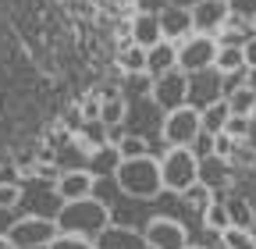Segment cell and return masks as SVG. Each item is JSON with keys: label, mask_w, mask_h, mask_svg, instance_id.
Listing matches in <instances>:
<instances>
[{"label": "cell", "mask_w": 256, "mask_h": 249, "mask_svg": "<svg viewBox=\"0 0 256 249\" xmlns=\"http://www.w3.org/2000/svg\"><path fill=\"white\" fill-rule=\"evenodd\" d=\"M114 224V214L104 200H75V203H64L60 214H57V232L64 235H82V238H100L107 228Z\"/></svg>", "instance_id": "6da1fadb"}, {"label": "cell", "mask_w": 256, "mask_h": 249, "mask_svg": "<svg viewBox=\"0 0 256 249\" xmlns=\"http://www.w3.org/2000/svg\"><path fill=\"white\" fill-rule=\"evenodd\" d=\"M114 185L132 196V200H156L164 192V178H160V160L153 157H136V160H121L114 171Z\"/></svg>", "instance_id": "7a4b0ae2"}, {"label": "cell", "mask_w": 256, "mask_h": 249, "mask_svg": "<svg viewBox=\"0 0 256 249\" xmlns=\"http://www.w3.org/2000/svg\"><path fill=\"white\" fill-rule=\"evenodd\" d=\"M160 178H164V192L185 196L192 185L200 182V160L192 157L188 146H171L160 157Z\"/></svg>", "instance_id": "3957f363"}, {"label": "cell", "mask_w": 256, "mask_h": 249, "mask_svg": "<svg viewBox=\"0 0 256 249\" xmlns=\"http://www.w3.org/2000/svg\"><path fill=\"white\" fill-rule=\"evenodd\" d=\"M57 235H60L57 232V221H50V217H36V214H25V217H18V221L11 224L8 242H11V249H46Z\"/></svg>", "instance_id": "277c9868"}, {"label": "cell", "mask_w": 256, "mask_h": 249, "mask_svg": "<svg viewBox=\"0 0 256 249\" xmlns=\"http://www.w3.org/2000/svg\"><path fill=\"white\" fill-rule=\"evenodd\" d=\"M203 128H200V110L196 107H178V110H168L164 121H160V139L168 146H192Z\"/></svg>", "instance_id": "5b68a950"}, {"label": "cell", "mask_w": 256, "mask_h": 249, "mask_svg": "<svg viewBox=\"0 0 256 249\" xmlns=\"http://www.w3.org/2000/svg\"><path fill=\"white\" fill-rule=\"evenodd\" d=\"M142 238L150 249H188V228L168 214H156L142 224Z\"/></svg>", "instance_id": "8992f818"}, {"label": "cell", "mask_w": 256, "mask_h": 249, "mask_svg": "<svg viewBox=\"0 0 256 249\" xmlns=\"http://www.w3.org/2000/svg\"><path fill=\"white\" fill-rule=\"evenodd\" d=\"M217 40L214 36H200V32H192L185 43H178V68L185 75H196V72H206L214 68V60H217Z\"/></svg>", "instance_id": "52a82bcc"}, {"label": "cell", "mask_w": 256, "mask_h": 249, "mask_svg": "<svg viewBox=\"0 0 256 249\" xmlns=\"http://www.w3.org/2000/svg\"><path fill=\"white\" fill-rule=\"evenodd\" d=\"M185 96H188V75H185L182 68L153 78L150 100L156 104V110H164V114H168V110H178V107H185Z\"/></svg>", "instance_id": "ba28073f"}, {"label": "cell", "mask_w": 256, "mask_h": 249, "mask_svg": "<svg viewBox=\"0 0 256 249\" xmlns=\"http://www.w3.org/2000/svg\"><path fill=\"white\" fill-rule=\"evenodd\" d=\"M217 100H224V75L217 68H206V72L188 75V96H185L188 107L203 110V107H210Z\"/></svg>", "instance_id": "9c48e42d"}, {"label": "cell", "mask_w": 256, "mask_h": 249, "mask_svg": "<svg viewBox=\"0 0 256 249\" xmlns=\"http://www.w3.org/2000/svg\"><path fill=\"white\" fill-rule=\"evenodd\" d=\"M228 18H232L228 4H217V0H203L200 8H192V28L200 36H217L228 25Z\"/></svg>", "instance_id": "30bf717a"}, {"label": "cell", "mask_w": 256, "mask_h": 249, "mask_svg": "<svg viewBox=\"0 0 256 249\" xmlns=\"http://www.w3.org/2000/svg\"><path fill=\"white\" fill-rule=\"evenodd\" d=\"M200 185L210 196H224L228 185H232V164L224 157H217V153L206 157V160H200Z\"/></svg>", "instance_id": "8fae6325"}, {"label": "cell", "mask_w": 256, "mask_h": 249, "mask_svg": "<svg viewBox=\"0 0 256 249\" xmlns=\"http://www.w3.org/2000/svg\"><path fill=\"white\" fill-rule=\"evenodd\" d=\"M92 185H96V178L89 171H60L57 182H54V192L64 203H75V200H89L92 196Z\"/></svg>", "instance_id": "7c38bea8"}, {"label": "cell", "mask_w": 256, "mask_h": 249, "mask_svg": "<svg viewBox=\"0 0 256 249\" xmlns=\"http://www.w3.org/2000/svg\"><path fill=\"white\" fill-rule=\"evenodd\" d=\"M160 18V36H164L168 43H185L196 28H192V11H185V8H164L156 14Z\"/></svg>", "instance_id": "4fadbf2b"}, {"label": "cell", "mask_w": 256, "mask_h": 249, "mask_svg": "<svg viewBox=\"0 0 256 249\" xmlns=\"http://www.w3.org/2000/svg\"><path fill=\"white\" fill-rule=\"evenodd\" d=\"M174 68H178V43L160 40L156 46L146 50V75L150 78H160V75H168Z\"/></svg>", "instance_id": "5bb4252c"}, {"label": "cell", "mask_w": 256, "mask_h": 249, "mask_svg": "<svg viewBox=\"0 0 256 249\" xmlns=\"http://www.w3.org/2000/svg\"><path fill=\"white\" fill-rule=\"evenodd\" d=\"M96 249H150L142 238V228H121L110 224L100 238H96Z\"/></svg>", "instance_id": "9a60e30c"}, {"label": "cell", "mask_w": 256, "mask_h": 249, "mask_svg": "<svg viewBox=\"0 0 256 249\" xmlns=\"http://www.w3.org/2000/svg\"><path fill=\"white\" fill-rule=\"evenodd\" d=\"M252 36H256V25H249V22H242V18H228V25H224L214 40H217V46H235V50H246V46L252 43Z\"/></svg>", "instance_id": "2e32d148"}, {"label": "cell", "mask_w": 256, "mask_h": 249, "mask_svg": "<svg viewBox=\"0 0 256 249\" xmlns=\"http://www.w3.org/2000/svg\"><path fill=\"white\" fill-rule=\"evenodd\" d=\"M118 164H121L118 146H100V150H89V164H86V171H89L96 182H100V178H114Z\"/></svg>", "instance_id": "e0dca14e"}, {"label": "cell", "mask_w": 256, "mask_h": 249, "mask_svg": "<svg viewBox=\"0 0 256 249\" xmlns=\"http://www.w3.org/2000/svg\"><path fill=\"white\" fill-rule=\"evenodd\" d=\"M160 40V18L156 14H146V11H139L136 14V22H132V43L136 46H142V50H150V46H156Z\"/></svg>", "instance_id": "ac0fdd59"}, {"label": "cell", "mask_w": 256, "mask_h": 249, "mask_svg": "<svg viewBox=\"0 0 256 249\" xmlns=\"http://www.w3.org/2000/svg\"><path fill=\"white\" fill-rule=\"evenodd\" d=\"M228 118H232L228 100H217V104H210V107L200 110V128L217 139V136H224V128H228Z\"/></svg>", "instance_id": "d6986e66"}, {"label": "cell", "mask_w": 256, "mask_h": 249, "mask_svg": "<svg viewBox=\"0 0 256 249\" xmlns=\"http://www.w3.org/2000/svg\"><path fill=\"white\" fill-rule=\"evenodd\" d=\"M86 146V142H82ZM78 142H64L57 146V171H86L89 164V150H82Z\"/></svg>", "instance_id": "ffe728a7"}, {"label": "cell", "mask_w": 256, "mask_h": 249, "mask_svg": "<svg viewBox=\"0 0 256 249\" xmlns=\"http://www.w3.org/2000/svg\"><path fill=\"white\" fill-rule=\"evenodd\" d=\"M118 64H121V72H124V75H146V50H142V46H136V43L121 46Z\"/></svg>", "instance_id": "44dd1931"}, {"label": "cell", "mask_w": 256, "mask_h": 249, "mask_svg": "<svg viewBox=\"0 0 256 249\" xmlns=\"http://www.w3.org/2000/svg\"><path fill=\"white\" fill-rule=\"evenodd\" d=\"M100 121L107 124V128H110V124L128 121V100L124 96H114V92H110L107 100H100Z\"/></svg>", "instance_id": "7402d4cb"}, {"label": "cell", "mask_w": 256, "mask_h": 249, "mask_svg": "<svg viewBox=\"0 0 256 249\" xmlns=\"http://www.w3.org/2000/svg\"><path fill=\"white\" fill-rule=\"evenodd\" d=\"M214 68H217L220 75L242 72V68H246V54L235 50V46H220V50H217V60H214Z\"/></svg>", "instance_id": "603a6c76"}, {"label": "cell", "mask_w": 256, "mask_h": 249, "mask_svg": "<svg viewBox=\"0 0 256 249\" xmlns=\"http://www.w3.org/2000/svg\"><path fill=\"white\" fill-rule=\"evenodd\" d=\"M203 224H206V228H214V232H224V228H232L228 203H224L220 196H214V203L206 206V214H203Z\"/></svg>", "instance_id": "cb8c5ba5"}, {"label": "cell", "mask_w": 256, "mask_h": 249, "mask_svg": "<svg viewBox=\"0 0 256 249\" xmlns=\"http://www.w3.org/2000/svg\"><path fill=\"white\" fill-rule=\"evenodd\" d=\"M224 100H228L232 118H249V114L256 110V92H252V89H235L232 96H224Z\"/></svg>", "instance_id": "d4e9b609"}, {"label": "cell", "mask_w": 256, "mask_h": 249, "mask_svg": "<svg viewBox=\"0 0 256 249\" xmlns=\"http://www.w3.org/2000/svg\"><path fill=\"white\" fill-rule=\"evenodd\" d=\"M118 153H121V160L150 157V139H142V136H136V132H128V136L118 142Z\"/></svg>", "instance_id": "484cf974"}, {"label": "cell", "mask_w": 256, "mask_h": 249, "mask_svg": "<svg viewBox=\"0 0 256 249\" xmlns=\"http://www.w3.org/2000/svg\"><path fill=\"white\" fill-rule=\"evenodd\" d=\"M228 203V217H232V228H252L256 217H252V206L246 200H224Z\"/></svg>", "instance_id": "4316f807"}, {"label": "cell", "mask_w": 256, "mask_h": 249, "mask_svg": "<svg viewBox=\"0 0 256 249\" xmlns=\"http://www.w3.org/2000/svg\"><path fill=\"white\" fill-rule=\"evenodd\" d=\"M220 242L228 249H256V238L249 228H224L220 232Z\"/></svg>", "instance_id": "83f0119b"}, {"label": "cell", "mask_w": 256, "mask_h": 249, "mask_svg": "<svg viewBox=\"0 0 256 249\" xmlns=\"http://www.w3.org/2000/svg\"><path fill=\"white\" fill-rule=\"evenodd\" d=\"M82 142H86L89 150H100V146H107V124H104L100 118L86 121V128H82Z\"/></svg>", "instance_id": "f1b7e54d"}, {"label": "cell", "mask_w": 256, "mask_h": 249, "mask_svg": "<svg viewBox=\"0 0 256 249\" xmlns=\"http://www.w3.org/2000/svg\"><path fill=\"white\" fill-rule=\"evenodd\" d=\"M46 249H96V242H92V238H82V235H64V232H60Z\"/></svg>", "instance_id": "f546056e"}, {"label": "cell", "mask_w": 256, "mask_h": 249, "mask_svg": "<svg viewBox=\"0 0 256 249\" xmlns=\"http://www.w3.org/2000/svg\"><path fill=\"white\" fill-rule=\"evenodd\" d=\"M228 11L232 18H242V22H256V0H228Z\"/></svg>", "instance_id": "4dcf8cb0"}, {"label": "cell", "mask_w": 256, "mask_h": 249, "mask_svg": "<svg viewBox=\"0 0 256 249\" xmlns=\"http://www.w3.org/2000/svg\"><path fill=\"white\" fill-rule=\"evenodd\" d=\"M192 157L196 160H206V157H214V136H206V132H200L196 139H192Z\"/></svg>", "instance_id": "1f68e13d"}, {"label": "cell", "mask_w": 256, "mask_h": 249, "mask_svg": "<svg viewBox=\"0 0 256 249\" xmlns=\"http://www.w3.org/2000/svg\"><path fill=\"white\" fill-rule=\"evenodd\" d=\"M22 185H0V210H14L22 203Z\"/></svg>", "instance_id": "d6a6232c"}, {"label": "cell", "mask_w": 256, "mask_h": 249, "mask_svg": "<svg viewBox=\"0 0 256 249\" xmlns=\"http://www.w3.org/2000/svg\"><path fill=\"white\" fill-rule=\"evenodd\" d=\"M224 136H228V139H246L249 136V118H228Z\"/></svg>", "instance_id": "836d02e7"}, {"label": "cell", "mask_w": 256, "mask_h": 249, "mask_svg": "<svg viewBox=\"0 0 256 249\" xmlns=\"http://www.w3.org/2000/svg\"><path fill=\"white\" fill-rule=\"evenodd\" d=\"M246 72H249V68H242V72H232V75H224V96H232L235 89H246Z\"/></svg>", "instance_id": "e575fe53"}, {"label": "cell", "mask_w": 256, "mask_h": 249, "mask_svg": "<svg viewBox=\"0 0 256 249\" xmlns=\"http://www.w3.org/2000/svg\"><path fill=\"white\" fill-rule=\"evenodd\" d=\"M0 185H22V189H25V182H22L18 168H0Z\"/></svg>", "instance_id": "d590c367"}, {"label": "cell", "mask_w": 256, "mask_h": 249, "mask_svg": "<svg viewBox=\"0 0 256 249\" xmlns=\"http://www.w3.org/2000/svg\"><path fill=\"white\" fill-rule=\"evenodd\" d=\"M136 4H139V11H146V14H160V11L168 8V0H136Z\"/></svg>", "instance_id": "8d00e7d4"}, {"label": "cell", "mask_w": 256, "mask_h": 249, "mask_svg": "<svg viewBox=\"0 0 256 249\" xmlns=\"http://www.w3.org/2000/svg\"><path fill=\"white\" fill-rule=\"evenodd\" d=\"M18 221L14 217V210H0V238H8V232H11V224Z\"/></svg>", "instance_id": "74e56055"}, {"label": "cell", "mask_w": 256, "mask_h": 249, "mask_svg": "<svg viewBox=\"0 0 256 249\" xmlns=\"http://www.w3.org/2000/svg\"><path fill=\"white\" fill-rule=\"evenodd\" d=\"M242 54H246V68H252V72H256V36H252V43H249Z\"/></svg>", "instance_id": "f35d334b"}, {"label": "cell", "mask_w": 256, "mask_h": 249, "mask_svg": "<svg viewBox=\"0 0 256 249\" xmlns=\"http://www.w3.org/2000/svg\"><path fill=\"white\" fill-rule=\"evenodd\" d=\"M168 4H171V8H185V11H192V8H200L203 0H168Z\"/></svg>", "instance_id": "ab89813d"}, {"label": "cell", "mask_w": 256, "mask_h": 249, "mask_svg": "<svg viewBox=\"0 0 256 249\" xmlns=\"http://www.w3.org/2000/svg\"><path fill=\"white\" fill-rule=\"evenodd\" d=\"M246 89H252V92H256V72H252V68L246 72Z\"/></svg>", "instance_id": "60d3db41"}, {"label": "cell", "mask_w": 256, "mask_h": 249, "mask_svg": "<svg viewBox=\"0 0 256 249\" xmlns=\"http://www.w3.org/2000/svg\"><path fill=\"white\" fill-rule=\"evenodd\" d=\"M217 249H228V246H224V242H220V246H217Z\"/></svg>", "instance_id": "b9f144b4"}, {"label": "cell", "mask_w": 256, "mask_h": 249, "mask_svg": "<svg viewBox=\"0 0 256 249\" xmlns=\"http://www.w3.org/2000/svg\"><path fill=\"white\" fill-rule=\"evenodd\" d=\"M188 249H203V246H188Z\"/></svg>", "instance_id": "7bdbcfd3"}, {"label": "cell", "mask_w": 256, "mask_h": 249, "mask_svg": "<svg viewBox=\"0 0 256 249\" xmlns=\"http://www.w3.org/2000/svg\"><path fill=\"white\" fill-rule=\"evenodd\" d=\"M217 4H228V0H217Z\"/></svg>", "instance_id": "ee69618b"}, {"label": "cell", "mask_w": 256, "mask_h": 249, "mask_svg": "<svg viewBox=\"0 0 256 249\" xmlns=\"http://www.w3.org/2000/svg\"><path fill=\"white\" fill-rule=\"evenodd\" d=\"M252 25H256V22H252Z\"/></svg>", "instance_id": "f6af8a7d"}]
</instances>
